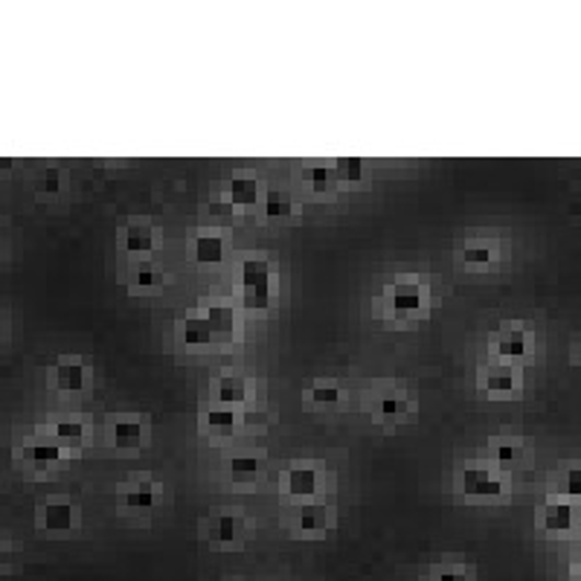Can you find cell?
<instances>
[{
	"label": "cell",
	"instance_id": "obj_11",
	"mask_svg": "<svg viewBox=\"0 0 581 581\" xmlns=\"http://www.w3.org/2000/svg\"><path fill=\"white\" fill-rule=\"evenodd\" d=\"M198 535H201L206 547L219 549V552H238L250 540V521H247L242 509H213L210 515L201 517Z\"/></svg>",
	"mask_w": 581,
	"mask_h": 581
},
{
	"label": "cell",
	"instance_id": "obj_22",
	"mask_svg": "<svg viewBox=\"0 0 581 581\" xmlns=\"http://www.w3.org/2000/svg\"><path fill=\"white\" fill-rule=\"evenodd\" d=\"M265 192H268V183L262 175L236 172L222 183V204L230 206L233 213H259Z\"/></svg>",
	"mask_w": 581,
	"mask_h": 581
},
{
	"label": "cell",
	"instance_id": "obj_2",
	"mask_svg": "<svg viewBox=\"0 0 581 581\" xmlns=\"http://www.w3.org/2000/svg\"><path fill=\"white\" fill-rule=\"evenodd\" d=\"M450 489L468 506H498L512 494V474L500 471L489 459L474 457L454 468Z\"/></svg>",
	"mask_w": 581,
	"mask_h": 581
},
{
	"label": "cell",
	"instance_id": "obj_34",
	"mask_svg": "<svg viewBox=\"0 0 581 581\" xmlns=\"http://www.w3.org/2000/svg\"><path fill=\"white\" fill-rule=\"evenodd\" d=\"M573 364L581 369V337L573 344Z\"/></svg>",
	"mask_w": 581,
	"mask_h": 581
},
{
	"label": "cell",
	"instance_id": "obj_19",
	"mask_svg": "<svg viewBox=\"0 0 581 581\" xmlns=\"http://www.w3.org/2000/svg\"><path fill=\"white\" fill-rule=\"evenodd\" d=\"M175 344L183 353H210L219 344H224V335L210 309H195V312L180 314L175 320Z\"/></svg>",
	"mask_w": 581,
	"mask_h": 581
},
{
	"label": "cell",
	"instance_id": "obj_3",
	"mask_svg": "<svg viewBox=\"0 0 581 581\" xmlns=\"http://www.w3.org/2000/svg\"><path fill=\"white\" fill-rule=\"evenodd\" d=\"M332 485L328 468L312 457L288 459L277 474V492L286 500L288 506H300V503H312L323 500Z\"/></svg>",
	"mask_w": 581,
	"mask_h": 581
},
{
	"label": "cell",
	"instance_id": "obj_25",
	"mask_svg": "<svg viewBox=\"0 0 581 581\" xmlns=\"http://www.w3.org/2000/svg\"><path fill=\"white\" fill-rule=\"evenodd\" d=\"M172 286V273L157 262H132L123 273L125 294L132 297H155Z\"/></svg>",
	"mask_w": 581,
	"mask_h": 581
},
{
	"label": "cell",
	"instance_id": "obj_20",
	"mask_svg": "<svg viewBox=\"0 0 581 581\" xmlns=\"http://www.w3.org/2000/svg\"><path fill=\"white\" fill-rule=\"evenodd\" d=\"M230 247L233 242H230L227 230L204 224V227H195L189 233L187 259L198 270H215L230 259Z\"/></svg>",
	"mask_w": 581,
	"mask_h": 581
},
{
	"label": "cell",
	"instance_id": "obj_17",
	"mask_svg": "<svg viewBox=\"0 0 581 581\" xmlns=\"http://www.w3.org/2000/svg\"><path fill=\"white\" fill-rule=\"evenodd\" d=\"M270 471V459L259 448H230L219 462V474L230 489H256Z\"/></svg>",
	"mask_w": 581,
	"mask_h": 581
},
{
	"label": "cell",
	"instance_id": "obj_4",
	"mask_svg": "<svg viewBox=\"0 0 581 581\" xmlns=\"http://www.w3.org/2000/svg\"><path fill=\"white\" fill-rule=\"evenodd\" d=\"M416 395L407 384L399 381H381V384L369 387L364 393V410L372 425L378 427H399L416 416Z\"/></svg>",
	"mask_w": 581,
	"mask_h": 581
},
{
	"label": "cell",
	"instance_id": "obj_32",
	"mask_svg": "<svg viewBox=\"0 0 581 581\" xmlns=\"http://www.w3.org/2000/svg\"><path fill=\"white\" fill-rule=\"evenodd\" d=\"M422 581H477V567L459 558H439L427 567Z\"/></svg>",
	"mask_w": 581,
	"mask_h": 581
},
{
	"label": "cell",
	"instance_id": "obj_18",
	"mask_svg": "<svg viewBox=\"0 0 581 581\" xmlns=\"http://www.w3.org/2000/svg\"><path fill=\"white\" fill-rule=\"evenodd\" d=\"M250 425V410L227 407V404L206 402L198 410L195 427L198 436H204L210 443H236Z\"/></svg>",
	"mask_w": 581,
	"mask_h": 581
},
{
	"label": "cell",
	"instance_id": "obj_35",
	"mask_svg": "<svg viewBox=\"0 0 581 581\" xmlns=\"http://www.w3.org/2000/svg\"><path fill=\"white\" fill-rule=\"evenodd\" d=\"M573 573H576V579H581V565L573 567Z\"/></svg>",
	"mask_w": 581,
	"mask_h": 581
},
{
	"label": "cell",
	"instance_id": "obj_26",
	"mask_svg": "<svg viewBox=\"0 0 581 581\" xmlns=\"http://www.w3.org/2000/svg\"><path fill=\"white\" fill-rule=\"evenodd\" d=\"M300 399H303L305 407L314 410V413H335V410H340L349 402V390H346V384L340 378L317 376L303 387Z\"/></svg>",
	"mask_w": 581,
	"mask_h": 581
},
{
	"label": "cell",
	"instance_id": "obj_6",
	"mask_svg": "<svg viewBox=\"0 0 581 581\" xmlns=\"http://www.w3.org/2000/svg\"><path fill=\"white\" fill-rule=\"evenodd\" d=\"M35 533L44 538H74L82 533L85 509L70 494H49L33 506Z\"/></svg>",
	"mask_w": 581,
	"mask_h": 581
},
{
	"label": "cell",
	"instance_id": "obj_10",
	"mask_svg": "<svg viewBox=\"0 0 581 581\" xmlns=\"http://www.w3.org/2000/svg\"><path fill=\"white\" fill-rule=\"evenodd\" d=\"M76 457H70L62 445H56L49 439L47 434H42L38 427H35V434L24 436V439H18L12 445V462H15L21 471L33 477H49L67 468L74 462Z\"/></svg>",
	"mask_w": 581,
	"mask_h": 581
},
{
	"label": "cell",
	"instance_id": "obj_9",
	"mask_svg": "<svg viewBox=\"0 0 581 581\" xmlns=\"http://www.w3.org/2000/svg\"><path fill=\"white\" fill-rule=\"evenodd\" d=\"M535 353H538V335H535V328L529 323H524V320H503L485 337V355H489V360L524 367Z\"/></svg>",
	"mask_w": 581,
	"mask_h": 581
},
{
	"label": "cell",
	"instance_id": "obj_27",
	"mask_svg": "<svg viewBox=\"0 0 581 581\" xmlns=\"http://www.w3.org/2000/svg\"><path fill=\"white\" fill-rule=\"evenodd\" d=\"M483 459H489L492 466H498L500 471H506V474H515L517 468L524 466L526 457H529V448L521 436H492L489 443H485Z\"/></svg>",
	"mask_w": 581,
	"mask_h": 581
},
{
	"label": "cell",
	"instance_id": "obj_30",
	"mask_svg": "<svg viewBox=\"0 0 581 581\" xmlns=\"http://www.w3.org/2000/svg\"><path fill=\"white\" fill-rule=\"evenodd\" d=\"M332 169H335V178L340 183V189H360L372 178V164H369L367 157H332L328 160Z\"/></svg>",
	"mask_w": 581,
	"mask_h": 581
},
{
	"label": "cell",
	"instance_id": "obj_31",
	"mask_svg": "<svg viewBox=\"0 0 581 581\" xmlns=\"http://www.w3.org/2000/svg\"><path fill=\"white\" fill-rule=\"evenodd\" d=\"M67 189H70V178H67L65 169H58V166H47V169H42V172L33 178V195L38 198V201H47V204L65 195Z\"/></svg>",
	"mask_w": 581,
	"mask_h": 581
},
{
	"label": "cell",
	"instance_id": "obj_21",
	"mask_svg": "<svg viewBox=\"0 0 581 581\" xmlns=\"http://www.w3.org/2000/svg\"><path fill=\"white\" fill-rule=\"evenodd\" d=\"M38 431L47 434L56 445H62L70 457L85 454V450L93 445V436H97L93 425H90L82 413H58V416H47V422H42Z\"/></svg>",
	"mask_w": 581,
	"mask_h": 581
},
{
	"label": "cell",
	"instance_id": "obj_29",
	"mask_svg": "<svg viewBox=\"0 0 581 581\" xmlns=\"http://www.w3.org/2000/svg\"><path fill=\"white\" fill-rule=\"evenodd\" d=\"M259 219L265 224H291L300 215V198L291 192V189H277L268 187L262 198V206H259Z\"/></svg>",
	"mask_w": 581,
	"mask_h": 581
},
{
	"label": "cell",
	"instance_id": "obj_5",
	"mask_svg": "<svg viewBox=\"0 0 581 581\" xmlns=\"http://www.w3.org/2000/svg\"><path fill=\"white\" fill-rule=\"evenodd\" d=\"M277 270L265 259L262 254L245 256L238 262L236 286H238V303L245 312H268L273 300H277Z\"/></svg>",
	"mask_w": 581,
	"mask_h": 581
},
{
	"label": "cell",
	"instance_id": "obj_23",
	"mask_svg": "<svg viewBox=\"0 0 581 581\" xmlns=\"http://www.w3.org/2000/svg\"><path fill=\"white\" fill-rule=\"evenodd\" d=\"M256 393H259V390H256L254 378L242 376V372H219L215 378H210L206 402L250 410V404L256 402Z\"/></svg>",
	"mask_w": 581,
	"mask_h": 581
},
{
	"label": "cell",
	"instance_id": "obj_16",
	"mask_svg": "<svg viewBox=\"0 0 581 581\" xmlns=\"http://www.w3.org/2000/svg\"><path fill=\"white\" fill-rule=\"evenodd\" d=\"M164 250V230L148 219H129L116 230V254L125 256V262H155Z\"/></svg>",
	"mask_w": 581,
	"mask_h": 581
},
{
	"label": "cell",
	"instance_id": "obj_8",
	"mask_svg": "<svg viewBox=\"0 0 581 581\" xmlns=\"http://www.w3.org/2000/svg\"><path fill=\"white\" fill-rule=\"evenodd\" d=\"M166 483L152 474H132L114 489V506L123 517L146 521L166 506Z\"/></svg>",
	"mask_w": 581,
	"mask_h": 581
},
{
	"label": "cell",
	"instance_id": "obj_7",
	"mask_svg": "<svg viewBox=\"0 0 581 581\" xmlns=\"http://www.w3.org/2000/svg\"><path fill=\"white\" fill-rule=\"evenodd\" d=\"M99 436L114 454H139L152 445V416L137 410H116L102 418Z\"/></svg>",
	"mask_w": 581,
	"mask_h": 581
},
{
	"label": "cell",
	"instance_id": "obj_15",
	"mask_svg": "<svg viewBox=\"0 0 581 581\" xmlns=\"http://www.w3.org/2000/svg\"><path fill=\"white\" fill-rule=\"evenodd\" d=\"M93 381H97V372L90 367V360L76 353L58 355L47 367L49 390L62 399H82L93 390Z\"/></svg>",
	"mask_w": 581,
	"mask_h": 581
},
{
	"label": "cell",
	"instance_id": "obj_33",
	"mask_svg": "<svg viewBox=\"0 0 581 581\" xmlns=\"http://www.w3.org/2000/svg\"><path fill=\"white\" fill-rule=\"evenodd\" d=\"M552 498L570 500V503H581V466H565L552 477Z\"/></svg>",
	"mask_w": 581,
	"mask_h": 581
},
{
	"label": "cell",
	"instance_id": "obj_1",
	"mask_svg": "<svg viewBox=\"0 0 581 581\" xmlns=\"http://www.w3.org/2000/svg\"><path fill=\"white\" fill-rule=\"evenodd\" d=\"M376 314L393 328H418L434 317L436 288L434 279L416 270H399L387 277L376 291Z\"/></svg>",
	"mask_w": 581,
	"mask_h": 581
},
{
	"label": "cell",
	"instance_id": "obj_28",
	"mask_svg": "<svg viewBox=\"0 0 581 581\" xmlns=\"http://www.w3.org/2000/svg\"><path fill=\"white\" fill-rule=\"evenodd\" d=\"M300 192H305L314 201H332L344 189L337 183L332 164L326 160V164H303V169H300Z\"/></svg>",
	"mask_w": 581,
	"mask_h": 581
},
{
	"label": "cell",
	"instance_id": "obj_12",
	"mask_svg": "<svg viewBox=\"0 0 581 581\" xmlns=\"http://www.w3.org/2000/svg\"><path fill=\"white\" fill-rule=\"evenodd\" d=\"M503 259H506V247H503V238L494 233H471L454 245V265L471 277L494 273L503 265Z\"/></svg>",
	"mask_w": 581,
	"mask_h": 581
},
{
	"label": "cell",
	"instance_id": "obj_14",
	"mask_svg": "<svg viewBox=\"0 0 581 581\" xmlns=\"http://www.w3.org/2000/svg\"><path fill=\"white\" fill-rule=\"evenodd\" d=\"M477 395L489 402H517L524 399L526 372L515 364H500V360H483L474 376Z\"/></svg>",
	"mask_w": 581,
	"mask_h": 581
},
{
	"label": "cell",
	"instance_id": "obj_24",
	"mask_svg": "<svg viewBox=\"0 0 581 581\" xmlns=\"http://www.w3.org/2000/svg\"><path fill=\"white\" fill-rule=\"evenodd\" d=\"M535 526H538L544 535H552V538H565V535L581 529L579 506H576V503H570V500L552 498V494H549V498L540 503L538 515H535Z\"/></svg>",
	"mask_w": 581,
	"mask_h": 581
},
{
	"label": "cell",
	"instance_id": "obj_13",
	"mask_svg": "<svg viewBox=\"0 0 581 581\" xmlns=\"http://www.w3.org/2000/svg\"><path fill=\"white\" fill-rule=\"evenodd\" d=\"M286 529L294 540H326L337 529V506L332 500H312V503H300V506H288Z\"/></svg>",
	"mask_w": 581,
	"mask_h": 581
}]
</instances>
